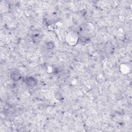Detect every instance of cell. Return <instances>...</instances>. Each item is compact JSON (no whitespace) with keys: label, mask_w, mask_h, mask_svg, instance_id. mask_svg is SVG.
<instances>
[{"label":"cell","mask_w":132,"mask_h":132,"mask_svg":"<svg viewBox=\"0 0 132 132\" xmlns=\"http://www.w3.org/2000/svg\"><path fill=\"white\" fill-rule=\"evenodd\" d=\"M26 83L28 86L33 87L36 85L37 82L35 80L34 78L33 77H28V79H27L26 80Z\"/></svg>","instance_id":"6da1fadb"},{"label":"cell","mask_w":132,"mask_h":132,"mask_svg":"<svg viewBox=\"0 0 132 132\" xmlns=\"http://www.w3.org/2000/svg\"><path fill=\"white\" fill-rule=\"evenodd\" d=\"M11 78L13 80H18L20 79V75L18 72H13L11 74Z\"/></svg>","instance_id":"7a4b0ae2"}]
</instances>
